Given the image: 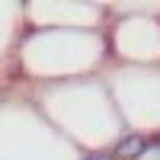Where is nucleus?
Here are the masks:
<instances>
[{"instance_id": "1", "label": "nucleus", "mask_w": 160, "mask_h": 160, "mask_svg": "<svg viewBox=\"0 0 160 160\" xmlns=\"http://www.w3.org/2000/svg\"><path fill=\"white\" fill-rule=\"evenodd\" d=\"M144 144H148V135H144V131H125V135L112 144V157L115 160H138Z\"/></svg>"}, {"instance_id": "3", "label": "nucleus", "mask_w": 160, "mask_h": 160, "mask_svg": "<svg viewBox=\"0 0 160 160\" xmlns=\"http://www.w3.org/2000/svg\"><path fill=\"white\" fill-rule=\"evenodd\" d=\"M83 160H115V157H112V148H109V151H93V154H87Z\"/></svg>"}, {"instance_id": "2", "label": "nucleus", "mask_w": 160, "mask_h": 160, "mask_svg": "<svg viewBox=\"0 0 160 160\" xmlns=\"http://www.w3.org/2000/svg\"><path fill=\"white\" fill-rule=\"evenodd\" d=\"M138 160H160V135H148V144Z\"/></svg>"}]
</instances>
